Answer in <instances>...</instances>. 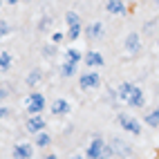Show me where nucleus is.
<instances>
[{"label": "nucleus", "instance_id": "2eb2a0df", "mask_svg": "<svg viewBox=\"0 0 159 159\" xmlns=\"http://www.w3.org/2000/svg\"><path fill=\"white\" fill-rule=\"evenodd\" d=\"M137 85H134V83H128V81H125V83H121V85L119 88H116V94H119V101H128V97H130V92L134 90Z\"/></svg>", "mask_w": 159, "mask_h": 159}, {"label": "nucleus", "instance_id": "20e7f679", "mask_svg": "<svg viewBox=\"0 0 159 159\" xmlns=\"http://www.w3.org/2000/svg\"><path fill=\"white\" fill-rule=\"evenodd\" d=\"M43 110H45V97L40 92L29 94V97H27V112L29 114H38V112H43Z\"/></svg>", "mask_w": 159, "mask_h": 159}, {"label": "nucleus", "instance_id": "5701e85b", "mask_svg": "<svg viewBox=\"0 0 159 159\" xmlns=\"http://www.w3.org/2000/svg\"><path fill=\"white\" fill-rule=\"evenodd\" d=\"M63 38H65V36H63L61 31H54V34H52V43H54V45H58V43H61Z\"/></svg>", "mask_w": 159, "mask_h": 159}, {"label": "nucleus", "instance_id": "7ed1b4c3", "mask_svg": "<svg viewBox=\"0 0 159 159\" xmlns=\"http://www.w3.org/2000/svg\"><path fill=\"white\" fill-rule=\"evenodd\" d=\"M101 85V76L97 72H85V74H81V79H79V88L83 92H88V90H94V88H99Z\"/></svg>", "mask_w": 159, "mask_h": 159}, {"label": "nucleus", "instance_id": "412c9836", "mask_svg": "<svg viewBox=\"0 0 159 159\" xmlns=\"http://www.w3.org/2000/svg\"><path fill=\"white\" fill-rule=\"evenodd\" d=\"M65 56H67L70 63H74V65H79V63L83 61V54H81L79 49H67V54H65Z\"/></svg>", "mask_w": 159, "mask_h": 159}, {"label": "nucleus", "instance_id": "f3484780", "mask_svg": "<svg viewBox=\"0 0 159 159\" xmlns=\"http://www.w3.org/2000/svg\"><path fill=\"white\" fill-rule=\"evenodd\" d=\"M143 119H146V125H150V128H159V105H157L152 112H148Z\"/></svg>", "mask_w": 159, "mask_h": 159}, {"label": "nucleus", "instance_id": "0eeeda50", "mask_svg": "<svg viewBox=\"0 0 159 159\" xmlns=\"http://www.w3.org/2000/svg\"><path fill=\"white\" fill-rule=\"evenodd\" d=\"M141 49V38L137 31H130L128 36H125V52H130V54H137V52Z\"/></svg>", "mask_w": 159, "mask_h": 159}, {"label": "nucleus", "instance_id": "9d476101", "mask_svg": "<svg viewBox=\"0 0 159 159\" xmlns=\"http://www.w3.org/2000/svg\"><path fill=\"white\" fill-rule=\"evenodd\" d=\"M85 36H88L90 40H99V38L103 36V23H90V25L85 27Z\"/></svg>", "mask_w": 159, "mask_h": 159}, {"label": "nucleus", "instance_id": "423d86ee", "mask_svg": "<svg viewBox=\"0 0 159 159\" xmlns=\"http://www.w3.org/2000/svg\"><path fill=\"white\" fill-rule=\"evenodd\" d=\"M101 152H103V139L97 134V137L92 139V143L88 146L85 157H88V159H101Z\"/></svg>", "mask_w": 159, "mask_h": 159}, {"label": "nucleus", "instance_id": "393cba45", "mask_svg": "<svg viewBox=\"0 0 159 159\" xmlns=\"http://www.w3.org/2000/svg\"><path fill=\"white\" fill-rule=\"evenodd\" d=\"M9 114H11V110H9V108H0V119H7Z\"/></svg>", "mask_w": 159, "mask_h": 159}, {"label": "nucleus", "instance_id": "a878e982", "mask_svg": "<svg viewBox=\"0 0 159 159\" xmlns=\"http://www.w3.org/2000/svg\"><path fill=\"white\" fill-rule=\"evenodd\" d=\"M5 99H7V90H5V88H0V103H2Z\"/></svg>", "mask_w": 159, "mask_h": 159}, {"label": "nucleus", "instance_id": "c85d7f7f", "mask_svg": "<svg viewBox=\"0 0 159 159\" xmlns=\"http://www.w3.org/2000/svg\"><path fill=\"white\" fill-rule=\"evenodd\" d=\"M157 45H159V40H157Z\"/></svg>", "mask_w": 159, "mask_h": 159}, {"label": "nucleus", "instance_id": "b1692460", "mask_svg": "<svg viewBox=\"0 0 159 159\" xmlns=\"http://www.w3.org/2000/svg\"><path fill=\"white\" fill-rule=\"evenodd\" d=\"M105 97H108V101H114V99H119V94H116V90H108Z\"/></svg>", "mask_w": 159, "mask_h": 159}, {"label": "nucleus", "instance_id": "ddd939ff", "mask_svg": "<svg viewBox=\"0 0 159 159\" xmlns=\"http://www.w3.org/2000/svg\"><path fill=\"white\" fill-rule=\"evenodd\" d=\"M83 61H85L88 67H101V65H103V56L99 54V52H94V49L88 52V54L83 56Z\"/></svg>", "mask_w": 159, "mask_h": 159}, {"label": "nucleus", "instance_id": "dca6fc26", "mask_svg": "<svg viewBox=\"0 0 159 159\" xmlns=\"http://www.w3.org/2000/svg\"><path fill=\"white\" fill-rule=\"evenodd\" d=\"M40 81H43V72H40L38 67H34V70H31V72L27 74V79H25V83H27L29 88H36Z\"/></svg>", "mask_w": 159, "mask_h": 159}, {"label": "nucleus", "instance_id": "aec40b11", "mask_svg": "<svg viewBox=\"0 0 159 159\" xmlns=\"http://www.w3.org/2000/svg\"><path fill=\"white\" fill-rule=\"evenodd\" d=\"M9 67H11V54L2 52V54H0V72H7Z\"/></svg>", "mask_w": 159, "mask_h": 159}, {"label": "nucleus", "instance_id": "39448f33", "mask_svg": "<svg viewBox=\"0 0 159 159\" xmlns=\"http://www.w3.org/2000/svg\"><path fill=\"white\" fill-rule=\"evenodd\" d=\"M25 128H27V132H31V134H36V132H40V130H45V119L40 116V112H38V114H29V119H27V123H25Z\"/></svg>", "mask_w": 159, "mask_h": 159}, {"label": "nucleus", "instance_id": "a211bd4d", "mask_svg": "<svg viewBox=\"0 0 159 159\" xmlns=\"http://www.w3.org/2000/svg\"><path fill=\"white\" fill-rule=\"evenodd\" d=\"M49 143H52V137H49L45 130L36 132V146H38V148H47Z\"/></svg>", "mask_w": 159, "mask_h": 159}, {"label": "nucleus", "instance_id": "4468645a", "mask_svg": "<svg viewBox=\"0 0 159 159\" xmlns=\"http://www.w3.org/2000/svg\"><path fill=\"white\" fill-rule=\"evenodd\" d=\"M110 148H112V157H128L130 155V146H125L121 141H112Z\"/></svg>", "mask_w": 159, "mask_h": 159}, {"label": "nucleus", "instance_id": "6e6552de", "mask_svg": "<svg viewBox=\"0 0 159 159\" xmlns=\"http://www.w3.org/2000/svg\"><path fill=\"white\" fill-rule=\"evenodd\" d=\"M11 157H16V159H29V157H34V148H31L29 143H18L14 148Z\"/></svg>", "mask_w": 159, "mask_h": 159}, {"label": "nucleus", "instance_id": "f03ea898", "mask_svg": "<svg viewBox=\"0 0 159 159\" xmlns=\"http://www.w3.org/2000/svg\"><path fill=\"white\" fill-rule=\"evenodd\" d=\"M65 23H67V38H70V40H76V38L81 36V31H83L79 14H76V11H67V14H65Z\"/></svg>", "mask_w": 159, "mask_h": 159}, {"label": "nucleus", "instance_id": "9b49d317", "mask_svg": "<svg viewBox=\"0 0 159 159\" xmlns=\"http://www.w3.org/2000/svg\"><path fill=\"white\" fill-rule=\"evenodd\" d=\"M105 11H110V14H114V16L125 14V5H123V0H105Z\"/></svg>", "mask_w": 159, "mask_h": 159}, {"label": "nucleus", "instance_id": "f8f14e48", "mask_svg": "<svg viewBox=\"0 0 159 159\" xmlns=\"http://www.w3.org/2000/svg\"><path fill=\"white\" fill-rule=\"evenodd\" d=\"M143 101H146L143 92H141L139 88H134V90L130 92V97H128V101H125V103H128L130 108H141V105H143Z\"/></svg>", "mask_w": 159, "mask_h": 159}, {"label": "nucleus", "instance_id": "c756f323", "mask_svg": "<svg viewBox=\"0 0 159 159\" xmlns=\"http://www.w3.org/2000/svg\"><path fill=\"white\" fill-rule=\"evenodd\" d=\"M0 5H2V2H0Z\"/></svg>", "mask_w": 159, "mask_h": 159}, {"label": "nucleus", "instance_id": "f257e3e1", "mask_svg": "<svg viewBox=\"0 0 159 159\" xmlns=\"http://www.w3.org/2000/svg\"><path fill=\"white\" fill-rule=\"evenodd\" d=\"M119 125H121V130L128 132V134H134V137L141 134V123L132 114H119Z\"/></svg>", "mask_w": 159, "mask_h": 159}, {"label": "nucleus", "instance_id": "1a4fd4ad", "mask_svg": "<svg viewBox=\"0 0 159 159\" xmlns=\"http://www.w3.org/2000/svg\"><path fill=\"white\" fill-rule=\"evenodd\" d=\"M70 112V101L67 99H56L54 103H52V114L54 116H63Z\"/></svg>", "mask_w": 159, "mask_h": 159}, {"label": "nucleus", "instance_id": "bb28decb", "mask_svg": "<svg viewBox=\"0 0 159 159\" xmlns=\"http://www.w3.org/2000/svg\"><path fill=\"white\" fill-rule=\"evenodd\" d=\"M7 2H9V5H16V2H20V0H7Z\"/></svg>", "mask_w": 159, "mask_h": 159}, {"label": "nucleus", "instance_id": "cd10ccee", "mask_svg": "<svg viewBox=\"0 0 159 159\" xmlns=\"http://www.w3.org/2000/svg\"><path fill=\"white\" fill-rule=\"evenodd\" d=\"M23 2H29V0H23Z\"/></svg>", "mask_w": 159, "mask_h": 159}, {"label": "nucleus", "instance_id": "4be33fe9", "mask_svg": "<svg viewBox=\"0 0 159 159\" xmlns=\"http://www.w3.org/2000/svg\"><path fill=\"white\" fill-rule=\"evenodd\" d=\"M7 34H9V25L5 23V20H0V38L7 36Z\"/></svg>", "mask_w": 159, "mask_h": 159}, {"label": "nucleus", "instance_id": "6ab92c4d", "mask_svg": "<svg viewBox=\"0 0 159 159\" xmlns=\"http://www.w3.org/2000/svg\"><path fill=\"white\" fill-rule=\"evenodd\" d=\"M74 72H76V65H74V63H70V61H65V63L61 65V76L70 79V76H74Z\"/></svg>", "mask_w": 159, "mask_h": 159}]
</instances>
